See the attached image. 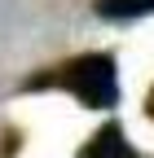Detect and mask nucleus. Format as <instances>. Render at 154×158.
Masks as SVG:
<instances>
[{
	"mask_svg": "<svg viewBox=\"0 0 154 158\" xmlns=\"http://www.w3.org/2000/svg\"><path fill=\"white\" fill-rule=\"evenodd\" d=\"M57 84L66 92H75L88 110H110L119 101V75H114V62L106 53H84L75 57L71 66L57 70Z\"/></svg>",
	"mask_w": 154,
	"mask_h": 158,
	"instance_id": "nucleus-1",
	"label": "nucleus"
},
{
	"mask_svg": "<svg viewBox=\"0 0 154 158\" xmlns=\"http://www.w3.org/2000/svg\"><path fill=\"white\" fill-rule=\"evenodd\" d=\"M97 13L110 22H132V18L154 13V0H97Z\"/></svg>",
	"mask_w": 154,
	"mask_h": 158,
	"instance_id": "nucleus-3",
	"label": "nucleus"
},
{
	"mask_svg": "<svg viewBox=\"0 0 154 158\" xmlns=\"http://www.w3.org/2000/svg\"><path fill=\"white\" fill-rule=\"evenodd\" d=\"M88 158H137V149L128 145V136H123V127H119V123H106L97 136H92Z\"/></svg>",
	"mask_w": 154,
	"mask_h": 158,
	"instance_id": "nucleus-2",
	"label": "nucleus"
}]
</instances>
